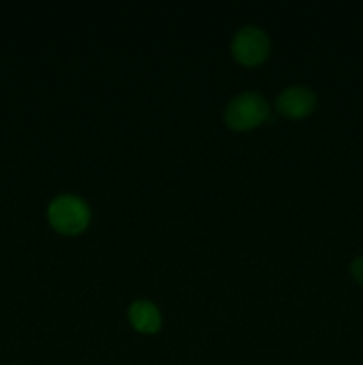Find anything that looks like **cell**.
Segmentation results:
<instances>
[{
  "mask_svg": "<svg viewBox=\"0 0 363 365\" xmlns=\"http://www.w3.org/2000/svg\"><path fill=\"white\" fill-rule=\"evenodd\" d=\"M91 210L88 203L75 195L57 196L48 205V221L53 230L64 235H77L88 228Z\"/></svg>",
  "mask_w": 363,
  "mask_h": 365,
  "instance_id": "cell-1",
  "label": "cell"
},
{
  "mask_svg": "<svg viewBox=\"0 0 363 365\" xmlns=\"http://www.w3.org/2000/svg\"><path fill=\"white\" fill-rule=\"evenodd\" d=\"M269 120V106L258 93H241L228 103L224 121L235 132H248Z\"/></svg>",
  "mask_w": 363,
  "mask_h": 365,
  "instance_id": "cell-2",
  "label": "cell"
},
{
  "mask_svg": "<svg viewBox=\"0 0 363 365\" xmlns=\"http://www.w3.org/2000/svg\"><path fill=\"white\" fill-rule=\"evenodd\" d=\"M270 50L269 36L258 27H244L233 36L231 53L244 66H258L267 59Z\"/></svg>",
  "mask_w": 363,
  "mask_h": 365,
  "instance_id": "cell-3",
  "label": "cell"
},
{
  "mask_svg": "<svg viewBox=\"0 0 363 365\" xmlns=\"http://www.w3.org/2000/svg\"><path fill=\"white\" fill-rule=\"evenodd\" d=\"M317 107V96L305 86H292L276 98V110L288 120H302Z\"/></svg>",
  "mask_w": 363,
  "mask_h": 365,
  "instance_id": "cell-4",
  "label": "cell"
},
{
  "mask_svg": "<svg viewBox=\"0 0 363 365\" xmlns=\"http://www.w3.org/2000/svg\"><path fill=\"white\" fill-rule=\"evenodd\" d=\"M128 319L139 334H157L162 324V316H160L159 309L146 299L132 303L128 309Z\"/></svg>",
  "mask_w": 363,
  "mask_h": 365,
  "instance_id": "cell-5",
  "label": "cell"
},
{
  "mask_svg": "<svg viewBox=\"0 0 363 365\" xmlns=\"http://www.w3.org/2000/svg\"><path fill=\"white\" fill-rule=\"evenodd\" d=\"M351 274L359 285H363V257H358L351 262Z\"/></svg>",
  "mask_w": 363,
  "mask_h": 365,
  "instance_id": "cell-6",
  "label": "cell"
}]
</instances>
